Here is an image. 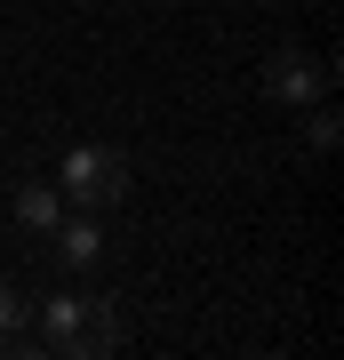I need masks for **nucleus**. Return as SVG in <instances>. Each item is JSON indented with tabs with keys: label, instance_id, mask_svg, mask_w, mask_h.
<instances>
[{
	"label": "nucleus",
	"instance_id": "nucleus-5",
	"mask_svg": "<svg viewBox=\"0 0 344 360\" xmlns=\"http://www.w3.org/2000/svg\"><path fill=\"white\" fill-rule=\"evenodd\" d=\"M64 217V193H56V184H16V224H25V232H40V240H49V224Z\"/></svg>",
	"mask_w": 344,
	"mask_h": 360
},
{
	"label": "nucleus",
	"instance_id": "nucleus-3",
	"mask_svg": "<svg viewBox=\"0 0 344 360\" xmlns=\"http://www.w3.org/2000/svg\"><path fill=\"white\" fill-rule=\"evenodd\" d=\"M265 89L281 96V104H312V96H329V65H320V56H305V49H272Z\"/></svg>",
	"mask_w": 344,
	"mask_h": 360
},
{
	"label": "nucleus",
	"instance_id": "nucleus-1",
	"mask_svg": "<svg viewBox=\"0 0 344 360\" xmlns=\"http://www.w3.org/2000/svg\"><path fill=\"white\" fill-rule=\"evenodd\" d=\"M32 345H49V352H72V360H89V352H113V345H120V312L104 304V296H80V288H64V296H40V304H32Z\"/></svg>",
	"mask_w": 344,
	"mask_h": 360
},
{
	"label": "nucleus",
	"instance_id": "nucleus-7",
	"mask_svg": "<svg viewBox=\"0 0 344 360\" xmlns=\"http://www.w3.org/2000/svg\"><path fill=\"white\" fill-rule=\"evenodd\" d=\"M305 112H312V153H329V144H336V112H329V96H312Z\"/></svg>",
	"mask_w": 344,
	"mask_h": 360
},
{
	"label": "nucleus",
	"instance_id": "nucleus-4",
	"mask_svg": "<svg viewBox=\"0 0 344 360\" xmlns=\"http://www.w3.org/2000/svg\"><path fill=\"white\" fill-rule=\"evenodd\" d=\"M49 240H56V264H64V272L104 264V232H96V217H89V208H80V217H56V224H49Z\"/></svg>",
	"mask_w": 344,
	"mask_h": 360
},
{
	"label": "nucleus",
	"instance_id": "nucleus-6",
	"mask_svg": "<svg viewBox=\"0 0 344 360\" xmlns=\"http://www.w3.org/2000/svg\"><path fill=\"white\" fill-rule=\"evenodd\" d=\"M0 345H8V352H32V304L16 288H0Z\"/></svg>",
	"mask_w": 344,
	"mask_h": 360
},
{
	"label": "nucleus",
	"instance_id": "nucleus-2",
	"mask_svg": "<svg viewBox=\"0 0 344 360\" xmlns=\"http://www.w3.org/2000/svg\"><path fill=\"white\" fill-rule=\"evenodd\" d=\"M56 176H64L56 193L72 200V208H113V200L128 193V160L113 153V144H72Z\"/></svg>",
	"mask_w": 344,
	"mask_h": 360
}]
</instances>
